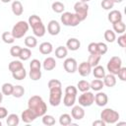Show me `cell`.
Listing matches in <instances>:
<instances>
[{"mask_svg":"<svg viewBox=\"0 0 126 126\" xmlns=\"http://www.w3.org/2000/svg\"><path fill=\"white\" fill-rule=\"evenodd\" d=\"M41 68V63L38 59H32L30 62V69H40Z\"/></svg>","mask_w":126,"mask_h":126,"instance_id":"bcb514c9","label":"cell"},{"mask_svg":"<svg viewBox=\"0 0 126 126\" xmlns=\"http://www.w3.org/2000/svg\"><path fill=\"white\" fill-rule=\"evenodd\" d=\"M21 118H22L23 122H25V123H31V122L34 121V120L37 118V116H36V114H35L32 109H30V108L28 107L27 109H25V110L22 112Z\"/></svg>","mask_w":126,"mask_h":126,"instance_id":"30bf717a","label":"cell"},{"mask_svg":"<svg viewBox=\"0 0 126 126\" xmlns=\"http://www.w3.org/2000/svg\"><path fill=\"white\" fill-rule=\"evenodd\" d=\"M21 46L19 45H13L10 49V54L13 56V57H19V54H20V51H21Z\"/></svg>","mask_w":126,"mask_h":126,"instance_id":"f6af8a7d","label":"cell"},{"mask_svg":"<svg viewBox=\"0 0 126 126\" xmlns=\"http://www.w3.org/2000/svg\"><path fill=\"white\" fill-rule=\"evenodd\" d=\"M93 125H94V126H105V123H104L101 119H99V120L94 121V122H93Z\"/></svg>","mask_w":126,"mask_h":126,"instance_id":"db71d44e","label":"cell"},{"mask_svg":"<svg viewBox=\"0 0 126 126\" xmlns=\"http://www.w3.org/2000/svg\"><path fill=\"white\" fill-rule=\"evenodd\" d=\"M28 107L32 109L37 117H41L47 111V106L44 100L39 95H32L28 100Z\"/></svg>","mask_w":126,"mask_h":126,"instance_id":"6da1fadb","label":"cell"},{"mask_svg":"<svg viewBox=\"0 0 126 126\" xmlns=\"http://www.w3.org/2000/svg\"><path fill=\"white\" fill-rule=\"evenodd\" d=\"M112 1H113V2H114V4H115V3H121L123 0H112Z\"/></svg>","mask_w":126,"mask_h":126,"instance_id":"9f6ffc18","label":"cell"},{"mask_svg":"<svg viewBox=\"0 0 126 126\" xmlns=\"http://www.w3.org/2000/svg\"><path fill=\"white\" fill-rule=\"evenodd\" d=\"M71 116L73 119H76V120L83 119L85 116V110H84L83 106H81L80 104L73 106V108L71 110Z\"/></svg>","mask_w":126,"mask_h":126,"instance_id":"5bb4252c","label":"cell"},{"mask_svg":"<svg viewBox=\"0 0 126 126\" xmlns=\"http://www.w3.org/2000/svg\"><path fill=\"white\" fill-rule=\"evenodd\" d=\"M25 45L28 48H33L37 45V39L35 38V36L29 35L25 38Z\"/></svg>","mask_w":126,"mask_h":126,"instance_id":"836d02e7","label":"cell"},{"mask_svg":"<svg viewBox=\"0 0 126 126\" xmlns=\"http://www.w3.org/2000/svg\"><path fill=\"white\" fill-rule=\"evenodd\" d=\"M72 116L68 113H63L60 115L59 117V123L60 125L62 126H68V125H71L72 124Z\"/></svg>","mask_w":126,"mask_h":126,"instance_id":"83f0119b","label":"cell"},{"mask_svg":"<svg viewBox=\"0 0 126 126\" xmlns=\"http://www.w3.org/2000/svg\"><path fill=\"white\" fill-rule=\"evenodd\" d=\"M108 102V96L105 93L103 92H98L95 95H94V103L97 106H105Z\"/></svg>","mask_w":126,"mask_h":126,"instance_id":"4fadbf2b","label":"cell"},{"mask_svg":"<svg viewBox=\"0 0 126 126\" xmlns=\"http://www.w3.org/2000/svg\"><path fill=\"white\" fill-rule=\"evenodd\" d=\"M104 39L107 41V42H113V41H115V39H116V33L112 31V30H106L105 32H104Z\"/></svg>","mask_w":126,"mask_h":126,"instance_id":"74e56055","label":"cell"},{"mask_svg":"<svg viewBox=\"0 0 126 126\" xmlns=\"http://www.w3.org/2000/svg\"><path fill=\"white\" fill-rule=\"evenodd\" d=\"M76 96L77 95H74V94H65L64 97H63V104L67 107H71L75 104L76 102Z\"/></svg>","mask_w":126,"mask_h":126,"instance_id":"d4e9b609","label":"cell"},{"mask_svg":"<svg viewBox=\"0 0 126 126\" xmlns=\"http://www.w3.org/2000/svg\"><path fill=\"white\" fill-rule=\"evenodd\" d=\"M32 29L33 34H34L35 36H37V37H42V36L45 34V32H46L45 26L43 25L42 22H40V23L36 24L35 26L32 27Z\"/></svg>","mask_w":126,"mask_h":126,"instance_id":"9a60e30c","label":"cell"},{"mask_svg":"<svg viewBox=\"0 0 126 126\" xmlns=\"http://www.w3.org/2000/svg\"><path fill=\"white\" fill-rule=\"evenodd\" d=\"M1 125H2V122H1V121H0V126H1Z\"/></svg>","mask_w":126,"mask_h":126,"instance_id":"94428289","label":"cell"},{"mask_svg":"<svg viewBox=\"0 0 126 126\" xmlns=\"http://www.w3.org/2000/svg\"><path fill=\"white\" fill-rule=\"evenodd\" d=\"M51 8H52L53 12H55L57 14H61L65 10V5L62 2H60V1H55V2L52 3Z\"/></svg>","mask_w":126,"mask_h":126,"instance_id":"d6a6232c","label":"cell"},{"mask_svg":"<svg viewBox=\"0 0 126 126\" xmlns=\"http://www.w3.org/2000/svg\"><path fill=\"white\" fill-rule=\"evenodd\" d=\"M41 117H42V123H43L44 125H46V126H52V125L55 124V118H54L52 115L45 113V114L42 115Z\"/></svg>","mask_w":126,"mask_h":126,"instance_id":"60d3db41","label":"cell"},{"mask_svg":"<svg viewBox=\"0 0 126 126\" xmlns=\"http://www.w3.org/2000/svg\"><path fill=\"white\" fill-rule=\"evenodd\" d=\"M24 94H25V89H24V87H23V86H21V85L14 86L13 93H12V95H13L14 97L20 98V97H22Z\"/></svg>","mask_w":126,"mask_h":126,"instance_id":"e575fe53","label":"cell"},{"mask_svg":"<svg viewBox=\"0 0 126 126\" xmlns=\"http://www.w3.org/2000/svg\"><path fill=\"white\" fill-rule=\"evenodd\" d=\"M42 67L45 71H52L56 67V61L53 57H47L42 62Z\"/></svg>","mask_w":126,"mask_h":126,"instance_id":"ffe728a7","label":"cell"},{"mask_svg":"<svg viewBox=\"0 0 126 126\" xmlns=\"http://www.w3.org/2000/svg\"><path fill=\"white\" fill-rule=\"evenodd\" d=\"M119 113L112 108H105L100 112V119L105 124H114L119 120Z\"/></svg>","mask_w":126,"mask_h":126,"instance_id":"7a4b0ae2","label":"cell"},{"mask_svg":"<svg viewBox=\"0 0 126 126\" xmlns=\"http://www.w3.org/2000/svg\"><path fill=\"white\" fill-rule=\"evenodd\" d=\"M77 89H78L80 92H82V93L87 92V91H89V90L91 89L90 83H89L88 81H86V80H81V81H79L78 84H77Z\"/></svg>","mask_w":126,"mask_h":126,"instance_id":"8d00e7d4","label":"cell"},{"mask_svg":"<svg viewBox=\"0 0 126 126\" xmlns=\"http://www.w3.org/2000/svg\"><path fill=\"white\" fill-rule=\"evenodd\" d=\"M1 2H3V3H9V2H11V0H0Z\"/></svg>","mask_w":126,"mask_h":126,"instance_id":"6f0895ef","label":"cell"},{"mask_svg":"<svg viewBox=\"0 0 126 126\" xmlns=\"http://www.w3.org/2000/svg\"><path fill=\"white\" fill-rule=\"evenodd\" d=\"M68 54V49L67 47L65 46H58L56 49H55V56L58 58V59H63L67 56Z\"/></svg>","mask_w":126,"mask_h":126,"instance_id":"4dcf8cb0","label":"cell"},{"mask_svg":"<svg viewBox=\"0 0 126 126\" xmlns=\"http://www.w3.org/2000/svg\"><path fill=\"white\" fill-rule=\"evenodd\" d=\"M78 101H79V104L83 107H88V106H91L94 102V94L90 92V91H87V92H84L78 98Z\"/></svg>","mask_w":126,"mask_h":126,"instance_id":"ba28073f","label":"cell"},{"mask_svg":"<svg viewBox=\"0 0 126 126\" xmlns=\"http://www.w3.org/2000/svg\"><path fill=\"white\" fill-rule=\"evenodd\" d=\"M2 40L7 44H11L15 41V37L11 32H4L2 33Z\"/></svg>","mask_w":126,"mask_h":126,"instance_id":"f35d334b","label":"cell"},{"mask_svg":"<svg viewBox=\"0 0 126 126\" xmlns=\"http://www.w3.org/2000/svg\"><path fill=\"white\" fill-rule=\"evenodd\" d=\"M13 89H14V86L11 83H5V84L2 85L1 92L4 95H12Z\"/></svg>","mask_w":126,"mask_h":126,"instance_id":"d590c367","label":"cell"},{"mask_svg":"<svg viewBox=\"0 0 126 126\" xmlns=\"http://www.w3.org/2000/svg\"><path fill=\"white\" fill-rule=\"evenodd\" d=\"M103 84L105 87H108V88H112L116 85V78H115V75L113 74H105V76L103 77Z\"/></svg>","mask_w":126,"mask_h":126,"instance_id":"44dd1931","label":"cell"},{"mask_svg":"<svg viewBox=\"0 0 126 126\" xmlns=\"http://www.w3.org/2000/svg\"><path fill=\"white\" fill-rule=\"evenodd\" d=\"M94 76L96 78V79H103V77L105 76V70L102 66L100 65H96L94 67V70L92 71Z\"/></svg>","mask_w":126,"mask_h":126,"instance_id":"484cf974","label":"cell"},{"mask_svg":"<svg viewBox=\"0 0 126 126\" xmlns=\"http://www.w3.org/2000/svg\"><path fill=\"white\" fill-rule=\"evenodd\" d=\"M100 58H101V55L98 54V53H94V54H91L89 56V59H88V62L89 64L91 65L92 68H94V66L98 65L99 61H100Z\"/></svg>","mask_w":126,"mask_h":126,"instance_id":"4316f807","label":"cell"},{"mask_svg":"<svg viewBox=\"0 0 126 126\" xmlns=\"http://www.w3.org/2000/svg\"><path fill=\"white\" fill-rule=\"evenodd\" d=\"M121 124H125V122H118V125H121Z\"/></svg>","mask_w":126,"mask_h":126,"instance_id":"91938a15","label":"cell"},{"mask_svg":"<svg viewBox=\"0 0 126 126\" xmlns=\"http://www.w3.org/2000/svg\"><path fill=\"white\" fill-rule=\"evenodd\" d=\"M8 115V110L4 106H0V120L3 118H6Z\"/></svg>","mask_w":126,"mask_h":126,"instance_id":"f5cc1de1","label":"cell"},{"mask_svg":"<svg viewBox=\"0 0 126 126\" xmlns=\"http://www.w3.org/2000/svg\"><path fill=\"white\" fill-rule=\"evenodd\" d=\"M11 9H12L13 14L16 15V16H21V15L24 13V7H23V4H22V2L19 1V0H15V1L12 2Z\"/></svg>","mask_w":126,"mask_h":126,"instance_id":"2e32d148","label":"cell"},{"mask_svg":"<svg viewBox=\"0 0 126 126\" xmlns=\"http://www.w3.org/2000/svg\"><path fill=\"white\" fill-rule=\"evenodd\" d=\"M96 44H97V53L100 55H104L108 50L107 45L104 42H96Z\"/></svg>","mask_w":126,"mask_h":126,"instance_id":"7bdbcfd3","label":"cell"},{"mask_svg":"<svg viewBox=\"0 0 126 126\" xmlns=\"http://www.w3.org/2000/svg\"><path fill=\"white\" fill-rule=\"evenodd\" d=\"M38 49H39V52L41 54L47 55V54H50L53 51V45L50 42H48V41H44V42L39 44Z\"/></svg>","mask_w":126,"mask_h":126,"instance_id":"d6986e66","label":"cell"},{"mask_svg":"<svg viewBox=\"0 0 126 126\" xmlns=\"http://www.w3.org/2000/svg\"><path fill=\"white\" fill-rule=\"evenodd\" d=\"M107 19L111 24L122 21V13L118 10H111L107 15Z\"/></svg>","mask_w":126,"mask_h":126,"instance_id":"e0dca14e","label":"cell"},{"mask_svg":"<svg viewBox=\"0 0 126 126\" xmlns=\"http://www.w3.org/2000/svg\"><path fill=\"white\" fill-rule=\"evenodd\" d=\"M77 71L79 72V74L82 77H88L92 72V67H91V65L89 64L88 61L87 62L84 61V62L79 64V66L77 68Z\"/></svg>","mask_w":126,"mask_h":126,"instance_id":"7c38bea8","label":"cell"},{"mask_svg":"<svg viewBox=\"0 0 126 126\" xmlns=\"http://www.w3.org/2000/svg\"><path fill=\"white\" fill-rule=\"evenodd\" d=\"M100 6L104 10H111L114 6V2L112 0H102L100 3Z\"/></svg>","mask_w":126,"mask_h":126,"instance_id":"ee69618b","label":"cell"},{"mask_svg":"<svg viewBox=\"0 0 126 126\" xmlns=\"http://www.w3.org/2000/svg\"><path fill=\"white\" fill-rule=\"evenodd\" d=\"M12 76H13V78H14L15 80L22 81V80H24V79L26 78V76H27V71H26V69L23 67V68H21V69L15 71V72H13V73H12Z\"/></svg>","mask_w":126,"mask_h":126,"instance_id":"f546056e","label":"cell"},{"mask_svg":"<svg viewBox=\"0 0 126 126\" xmlns=\"http://www.w3.org/2000/svg\"><path fill=\"white\" fill-rule=\"evenodd\" d=\"M61 99H62L61 87L49 89V103L52 106H58L61 102Z\"/></svg>","mask_w":126,"mask_h":126,"instance_id":"52a82bcc","label":"cell"},{"mask_svg":"<svg viewBox=\"0 0 126 126\" xmlns=\"http://www.w3.org/2000/svg\"><path fill=\"white\" fill-rule=\"evenodd\" d=\"M32 56V51H31V48H28V47H24V48H21V51H20V54H19V58L21 61H26V60H29Z\"/></svg>","mask_w":126,"mask_h":126,"instance_id":"f1b7e54d","label":"cell"},{"mask_svg":"<svg viewBox=\"0 0 126 126\" xmlns=\"http://www.w3.org/2000/svg\"><path fill=\"white\" fill-rule=\"evenodd\" d=\"M40 22H42V21L37 15H32V16H30V18L28 20V23H29L30 27H33V26H35L36 24H38Z\"/></svg>","mask_w":126,"mask_h":126,"instance_id":"b9f144b4","label":"cell"},{"mask_svg":"<svg viewBox=\"0 0 126 126\" xmlns=\"http://www.w3.org/2000/svg\"><path fill=\"white\" fill-rule=\"evenodd\" d=\"M6 123L9 126H17L20 123V118L17 114L15 113H11L9 115H7L6 117Z\"/></svg>","mask_w":126,"mask_h":126,"instance_id":"cb8c5ba5","label":"cell"},{"mask_svg":"<svg viewBox=\"0 0 126 126\" xmlns=\"http://www.w3.org/2000/svg\"><path fill=\"white\" fill-rule=\"evenodd\" d=\"M121 67H122V60L119 56H112L108 60L107 65H106L107 71L113 75H117V73Z\"/></svg>","mask_w":126,"mask_h":126,"instance_id":"8992f818","label":"cell"},{"mask_svg":"<svg viewBox=\"0 0 126 126\" xmlns=\"http://www.w3.org/2000/svg\"><path fill=\"white\" fill-rule=\"evenodd\" d=\"M81 46V42L79 39L75 38V37H72V38H69L66 42V47L67 49L71 50V51H76L80 48Z\"/></svg>","mask_w":126,"mask_h":126,"instance_id":"ac0fdd59","label":"cell"},{"mask_svg":"<svg viewBox=\"0 0 126 126\" xmlns=\"http://www.w3.org/2000/svg\"><path fill=\"white\" fill-rule=\"evenodd\" d=\"M29 23L26 21H19L17 24H15V26L12 29V34L14 35L15 39H19L24 37V35L28 32L29 31Z\"/></svg>","mask_w":126,"mask_h":126,"instance_id":"3957f363","label":"cell"},{"mask_svg":"<svg viewBox=\"0 0 126 126\" xmlns=\"http://www.w3.org/2000/svg\"><path fill=\"white\" fill-rule=\"evenodd\" d=\"M80 1H83V2H86V3H87V2H89V1H91V0H80Z\"/></svg>","mask_w":126,"mask_h":126,"instance_id":"680465c9","label":"cell"},{"mask_svg":"<svg viewBox=\"0 0 126 126\" xmlns=\"http://www.w3.org/2000/svg\"><path fill=\"white\" fill-rule=\"evenodd\" d=\"M23 67H24V65H23L21 60H13L9 63V66H8L11 73H13V72H15V71H17V70H19Z\"/></svg>","mask_w":126,"mask_h":126,"instance_id":"1f68e13d","label":"cell"},{"mask_svg":"<svg viewBox=\"0 0 126 126\" xmlns=\"http://www.w3.org/2000/svg\"><path fill=\"white\" fill-rule=\"evenodd\" d=\"M88 51L90 52V54L97 53V44H96V42H91L88 45Z\"/></svg>","mask_w":126,"mask_h":126,"instance_id":"f907efd6","label":"cell"},{"mask_svg":"<svg viewBox=\"0 0 126 126\" xmlns=\"http://www.w3.org/2000/svg\"><path fill=\"white\" fill-rule=\"evenodd\" d=\"M3 94H2V92H0V103L2 102V100H3Z\"/></svg>","mask_w":126,"mask_h":126,"instance_id":"11a10c76","label":"cell"},{"mask_svg":"<svg viewBox=\"0 0 126 126\" xmlns=\"http://www.w3.org/2000/svg\"><path fill=\"white\" fill-rule=\"evenodd\" d=\"M60 20L61 23L67 27H77L81 23V20L78 18V16L75 13L71 12H63L60 17Z\"/></svg>","mask_w":126,"mask_h":126,"instance_id":"277c9868","label":"cell"},{"mask_svg":"<svg viewBox=\"0 0 126 126\" xmlns=\"http://www.w3.org/2000/svg\"><path fill=\"white\" fill-rule=\"evenodd\" d=\"M90 87L93 91L94 92H99L102 90V88L104 87V84H103V81L101 79H94L93 80L91 83H90Z\"/></svg>","mask_w":126,"mask_h":126,"instance_id":"7402d4cb","label":"cell"},{"mask_svg":"<svg viewBox=\"0 0 126 126\" xmlns=\"http://www.w3.org/2000/svg\"><path fill=\"white\" fill-rule=\"evenodd\" d=\"M117 43H118V45L120 47H125L126 46V35L124 33H122L120 36H118Z\"/></svg>","mask_w":126,"mask_h":126,"instance_id":"816d5d0a","label":"cell"},{"mask_svg":"<svg viewBox=\"0 0 126 126\" xmlns=\"http://www.w3.org/2000/svg\"><path fill=\"white\" fill-rule=\"evenodd\" d=\"M117 76H118V78H119L121 81L125 82V81H126V67H123V66H122V67L120 68V70L118 71Z\"/></svg>","mask_w":126,"mask_h":126,"instance_id":"c3c4849f","label":"cell"},{"mask_svg":"<svg viewBox=\"0 0 126 126\" xmlns=\"http://www.w3.org/2000/svg\"><path fill=\"white\" fill-rule=\"evenodd\" d=\"M74 11H75V14L78 16V18L81 20V22H83L87 19V16L89 13V5L86 2L78 1L74 5Z\"/></svg>","mask_w":126,"mask_h":126,"instance_id":"5b68a950","label":"cell"},{"mask_svg":"<svg viewBox=\"0 0 126 126\" xmlns=\"http://www.w3.org/2000/svg\"><path fill=\"white\" fill-rule=\"evenodd\" d=\"M112 27H113V32L118 33V34H122L125 32V30H126V26L124 24L123 21H119V22H116V23H113L112 24Z\"/></svg>","mask_w":126,"mask_h":126,"instance_id":"603a6c76","label":"cell"},{"mask_svg":"<svg viewBox=\"0 0 126 126\" xmlns=\"http://www.w3.org/2000/svg\"><path fill=\"white\" fill-rule=\"evenodd\" d=\"M60 30H61L60 24L55 20H51L47 24V32L51 35H57L60 32Z\"/></svg>","mask_w":126,"mask_h":126,"instance_id":"8fae6325","label":"cell"},{"mask_svg":"<svg viewBox=\"0 0 126 126\" xmlns=\"http://www.w3.org/2000/svg\"><path fill=\"white\" fill-rule=\"evenodd\" d=\"M41 71L40 69H30L29 76L32 81H38L41 78Z\"/></svg>","mask_w":126,"mask_h":126,"instance_id":"ab89813d","label":"cell"},{"mask_svg":"<svg viewBox=\"0 0 126 126\" xmlns=\"http://www.w3.org/2000/svg\"><path fill=\"white\" fill-rule=\"evenodd\" d=\"M48 86V89H51V88H58V87H61V82L57 79H52L48 82L47 84Z\"/></svg>","mask_w":126,"mask_h":126,"instance_id":"7dc6e473","label":"cell"},{"mask_svg":"<svg viewBox=\"0 0 126 126\" xmlns=\"http://www.w3.org/2000/svg\"><path fill=\"white\" fill-rule=\"evenodd\" d=\"M77 93H78V89L74 86H68L66 87L65 89V94H74V95H77Z\"/></svg>","mask_w":126,"mask_h":126,"instance_id":"681fc988","label":"cell"},{"mask_svg":"<svg viewBox=\"0 0 126 126\" xmlns=\"http://www.w3.org/2000/svg\"><path fill=\"white\" fill-rule=\"evenodd\" d=\"M63 67H64V70L67 72V73H70V74H73L77 71V68H78V63L76 61L75 58H72V57H69V58H66L63 62Z\"/></svg>","mask_w":126,"mask_h":126,"instance_id":"9c48e42d","label":"cell"}]
</instances>
